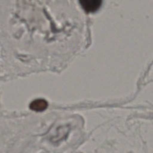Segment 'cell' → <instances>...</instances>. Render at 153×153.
<instances>
[{
  "instance_id": "obj_1",
  "label": "cell",
  "mask_w": 153,
  "mask_h": 153,
  "mask_svg": "<svg viewBox=\"0 0 153 153\" xmlns=\"http://www.w3.org/2000/svg\"><path fill=\"white\" fill-rule=\"evenodd\" d=\"M82 9L88 13L96 12L102 4V0H79Z\"/></svg>"
},
{
  "instance_id": "obj_2",
  "label": "cell",
  "mask_w": 153,
  "mask_h": 153,
  "mask_svg": "<svg viewBox=\"0 0 153 153\" xmlns=\"http://www.w3.org/2000/svg\"><path fill=\"white\" fill-rule=\"evenodd\" d=\"M48 102L43 99H37L33 100L29 105L31 110L36 112H41L47 109Z\"/></svg>"
}]
</instances>
